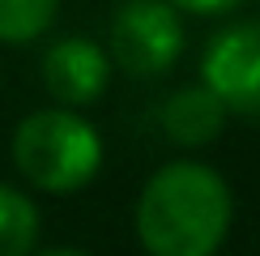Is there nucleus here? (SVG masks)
I'll use <instances>...</instances> for the list:
<instances>
[{
  "mask_svg": "<svg viewBox=\"0 0 260 256\" xmlns=\"http://www.w3.org/2000/svg\"><path fill=\"white\" fill-rule=\"evenodd\" d=\"M39 256H85V252H77V248H51V252H39Z\"/></svg>",
  "mask_w": 260,
  "mask_h": 256,
  "instance_id": "9d476101",
  "label": "nucleus"
},
{
  "mask_svg": "<svg viewBox=\"0 0 260 256\" xmlns=\"http://www.w3.org/2000/svg\"><path fill=\"white\" fill-rule=\"evenodd\" d=\"M39 243V209L17 188L0 184V256H30Z\"/></svg>",
  "mask_w": 260,
  "mask_h": 256,
  "instance_id": "0eeeda50",
  "label": "nucleus"
},
{
  "mask_svg": "<svg viewBox=\"0 0 260 256\" xmlns=\"http://www.w3.org/2000/svg\"><path fill=\"white\" fill-rule=\"evenodd\" d=\"M222 120H226V107L205 85H183L162 107V128L179 145H209L222 133Z\"/></svg>",
  "mask_w": 260,
  "mask_h": 256,
  "instance_id": "423d86ee",
  "label": "nucleus"
},
{
  "mask_svg": "<svg viewBox=\"0 0 260 256\" xmlns=\"http://www.w3.org/2000/svg\"><path fill=\"white\" fill-rule=\"evenodd\" d=\"M13 167L43 192H77L103 167V141L90 120L69 107H47L17 124Z\"/></svg>",
  "mask_w": 260,
  "mask_h": 256,
  "instance_id": "f03ea898",
  "label": "nucleus"
},
{
  "mask_svg": "<svg viewBox=\"0 0 260 256\" xmlns=\"http://www.w3.org/2000/svg\"><path fill=\"white\" fill-rule=\"evenodd\" d=\"M171 9H183V13H205V17H213V13H231V9H239L243 0H167Z\"/></svg>",
  "mask_w": 260,
  "mask_h": 256,
  "instance_id": "1a4fd4ad",
  "label": "nucleus"
},
{
  "mask_svg": "<svg viewBox=\"0 0 260 256\" xmlns=\"http://www.w3.org/2000/svg\"><path fill=\"white\" fill-rule=\"evenodd\" d=\"M183 51L179 9L167 0H128L111 17V64L133 77H158Z\"/></svg>",
  "mask_w": 260,
  "mask_h": 256,
  "instance_id": "7ed1b4c3",
  "label": "nucleus"
},
{
  "mask_svg": "<svg viewBox=\"0 0 260 256\" xmlns=\"http://www.w3.org/2000/svg\"><path fill=\"white\" fill-rule=\"evenodd\" d=\"M111 81V56L90 39H60L43 56V85L64 107H90Z\"/></svg>",
  "mask_w": 260,
  "mask_h": 256,
  "instance_id": "39448f33",
  "label": "nucleus"
},
{
  "mask_svg": "<svg viewBox=\"0 0 260 256\" xmlns=\"http://www.w3.org/2000/svg\"><path fill=\"white\" fill-rule=\"evenodd\" d=\"M231 188L205 163H167L137 201V235L149 256H213L231 231Z\"/></svg>",
  "mask_w": 260,
  "mask_h": 256,
  "instance_id": "f257e3e1",
  "label": "nucleus"
},
{
  "mask_svg": "<svg viewBox=\"0 0 260 256\" xmlns=\"http://www.w3.org/2000/svg\"><path fill=\"white\" fill-rule=\"evenodd\" d=\"M60 0H0V43H30L56 21Z\"/></svg>",
  "mask_w": 260,
  "mask_h": 256,
  "instance_id": "6e6552de",
  "label": "nucleus"
},
{
  "mask_svg": "<svg viewBox=\"0 0 260 256\" xmlns=\"http://www.w3.org/2000/svg\"><path fill=\"white\" fill-rule=\"evenodd\" d=\"M201 77L226 111L260 120V17L231 21L205 43Z\"/></svg>",
  "mask_w": 260,
  "mask_h": 256,
  "instance_id": "20e7f679",
  "label": "nucleus"
}]
</instances>
